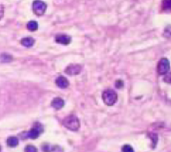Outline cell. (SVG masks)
<instances>
[{
  "label": "cell",
  "instance_id": "obj_1",
  "mask_svg": "<svg viewBox=\"0 0 171 152\" xmlns=\"http://www.w3.org/2000/svg\"><path fill=\"white\" fill-rule=\"evenodd\" d=\"M63 125L71 131H78L80 127V122L76 115H68L63 120Z\"/></svg>",
  "mask_w": 171,
  "mask_h": 152
},
{
  "label": "cell",
  "instance_id": "obj_2",
  "mask_svg": "<svg viewBox=\"0 0 171 152\" xmlns=\"http://www.w3.org/2000/svg\"><path fill=\"white\" fill-rule=\"evenodd\" d=\"M118 96L117 93L112 89H107L102 93V100L106 105L109 106H113V105L117 101Z\"/></svg>",
  "mask_w": 171,
  "mask_h": 152
},
{
  "label": "cell",
  "instance_id": "obj_3",
  "mask_svg": "<svg viewBox=\"0 0 171 152\" xmlns=\"http://www.w3.org/2000/svg\"><path fill=\"white\" fill-rule=\"evenodd\" d=\"M32 7L35 15L42 16L44 14L45 11L47 9V4L41 0H35L33 3Z\"/></svg>",
  "mask_w": 171,
  "mask_h": 152
},
{
  "label": "cell",
  "instance_id": "obj_4",
  "mask_svg": "<svg viewBox=\"0 0 171 152\" xmlns=\"http://www.w3.org/2000/svg\"><path fill=\"white\" fill-rule=\"evenodd\" d=\"M170 62H169L168 59L166 58H162L161 60L159 61L158 65H157V72L160 75H165L168 73L170 70Z\"/></svg>",
  "mask_w": 171,
  "mask_h": 152
},
{
  "label": "cell",
  "instance_id": "obj_5",
  "mask_svg": "<svg viewBox=\"0 0 171 152\" xmlns=\"http://www.w3.org/2000/svg\"><path fill=\"white\" fill-rule=\"evenodd\" d=\"M43 132V128H42L41 124H36L35 126L32 128L27 133V137L31 138V139H36L37 137H39L40 133Z\"/></svg>",
  "mask_w": 171,
  "mask_h": 152
},
{
  "label": "cell",
  "instance_id": "obj_6",
  "mask_svg": "<svg viewBox=\"0 0 171 152\" xmlns=\"http://www.w3.org/2000/svg\"><path fill=\"white\" fill-rule=\"evenodd\" d=\"M80 71H81V66L77 64H70L65 70V72L69 75H76L80 73Z\"/></svg>",
  "mask_w": 171,
  "mask_h": 152
},
{
  "label": "cell",
  "instance_id": "obj_7",
  "mask_svg": "<svg viewBox=\"0 0 171 152\" xmlns=\"http://www.w3.org/2000/svg\"><path fill=\"white\" fill-rule=\"evenodd\" d=\"M55 41L62 45H68L71 42V38L69 35H65V34H59L56 35Z\"/></svg>",
  "mask_w": 171,
  "mask_h": 152
},
{
  "label": "cell",
  "instance_id": "obj_8",
  "mask_svg": "<svg viewBox=\"0 0 171 152\" xmlns=\"http://www.w3.org/2000/svg\"><path fill=\"white\" fill-rule=\"evenodd\" d=\"M56 84L57 87H59L61 89H67L69 86V81L68 79L64 77V76H59L56 79Z\"/></svg>",
  "mask_w": 171,
  "mask_h": 152
},
{
  "label": "cell",
  "instance_id": "obj_9",
  "mask_svg": "<svg viewBox=\"0 0 171 152\" xmlns=\"http://www.w3.org/2000/svg\"><path fill=\"white\" fill-rule=\"evenodd\" d=\"M64 105H65V101H63V99L60 97H56L52 101V106L56 110H61L64 106Z\"/></svg>",
  "mask_w": 171,
  "mask_h": 152
},
{
  "label": "cell",
  "instance_id": "obj_10",
  "mask_svg": "<svg viewBox=\"0 0 171 152\" xmlns=\"http://www.w3.org/2000/svg\"><path fill=\"white\" fill-rule=\"evenodd\" d=\"M21 44L24 47L30 48V47H32L33 45L35 44V39L31 38V37H26V38H24L21 39Z\"/></svg>",
  "mask_w": 171,
  "mask_h": 152
},
{
  "label": "cell",
  "instance_id": "obj_11",
  "mask_svg": "<svg viewBox=\"0 0 171 152\" xmlns=\"http://www.w3.org/2000/svg\"><path fill=\"white\" fill-rule=\"evenodd\" d=\"M18 143H19V141H18V138L16 137H9L7 140V144L10 147H15L18 145Z\"/></svg>",
  "mask_w": 171,
  "mask_h": 152
},
{
  "label": "cell",
  "instance_id": "obj_12",
  "mask_svg": "<svg viewBox=\"0 0 171 152\" xmlns=\"http://www.w3.org/2000/svg\"><path fill=\"white\" fill-rule=\"evenodd\" d=\"M0 61L3 63H8L13 61V57L7 53H3L0 55Z\"/></svg>",
  "mask_w": 171,
  "mask_h": 152
},
{
  "label": "cell",
  "instance_id": "obj_13",
  "mask_svg": "<svg viewBox=\"0 0 171 152\" xmlns=\"http://www.w3.org/2000/svg\"><path fill=\"white\" fill-rule=\"evenodd\" d=\"M26 27L29 30H30V31H35V30H38V23L36 22L35 21H29L27 23V25H26Z\"/></svg>",
  "mask_w": 171,
  "mask_h": 152
},
{
  "label": "cell",
  "instance_id": "obj_14",
  "mask_svg": "<svg viewBox=\"0 0 171 152\" xmlns=\"http://www.w3.org/2000/svg\"><path fill=\"white\" fill-rule=\"evenodd\" d=\"M25 152H38V150H37V148L35 146L29 145V146L25 147Z\"/></svg>",
  "mask_w": 171,
  "mask_h": 152
},
{
  "label": "cell",
  "instance_id": "obj_15",
  "mask_svg": "<svg viewBox=\"0 0 171 152\" xmlns=\"http://www.w3.org/2000/svg\"><path fill=\"white\" fill-rule=\"evenodd\" d=\"M122 152H134L133 147L130 145H124L122 147Z\"/></svg>",
  "mask_w": 171,
  "mask_h": 152
},
{
  "label": "cell",
  "instance_id": "obj_16",
  "mask_svg": "<svg viewBox=\"0 0 171 152\" xmlns=\"http://www.w3.org/2000/svg\"><path fill=\"white\" fill-rule=\"evenodd\" d=\"M163 8L164 9H170V0H164L163 1Z\"/></svg>",
  "mask_w": 171,
  "mask_h": 152
},
{
  "label": "cell",
  "instance_id": "obj_17",
  "mask_svg": "<svg viewBox=\"0 0 171 152\" xmlns=\"http://www.w3.org/2000/svg\"><path fill=\"white\" fill-rule=\"evenodd\" d=\"M3 15H4V7L3 5L0 4V20L3 18Z\"/></svg>",
  "mask_w": 171,
  "mask_h": 152
},
{
  "label": "cell",
  "instance_id": "obj_18",
  "mask_svg": "<svg viewBox=\"0 0 171 152\" xmlns=\"http://www.w3.org/2000/svg\"><path fill=\"white\" fill-rule=\"evenodd\" d=\"M123 86V82L121 81V80H118V81H116V83H115V87H117V88H121Z\"/></svg>",
  "mask_w": 171,
  "mask_h": 152
},
{
  "label": "cell",
  "instance_id": "obj_19",
  "mask_svg": "<svg viewBox=\"0 0 171 152\" xmlns=\"http://www.w3.org/2000/svg\"><path fill=\"white\" fill-rule=\"evenodd\" d=\"M0 151H1V147H0Z\"/></svg>",
  "mask_w": 171,
  "mask_h": 152
}]
</instances>
